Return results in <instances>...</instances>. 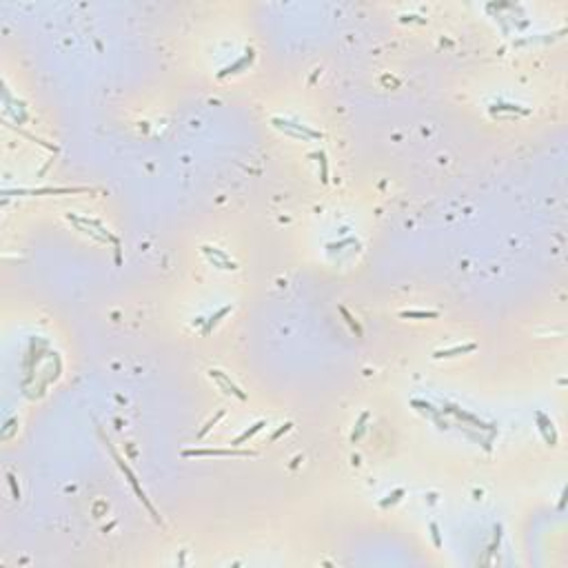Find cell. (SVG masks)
Here are the masks:
<instances>
[{
	"label": "cell",
	"mask_w": 568,
	"mask_h": 568,
	"mask_svg": "<svg viewBox=\"0 0 568 568\" xmlns=\"http://www.w3.org/2000/svg\"><path fill=\"white\" fill-rule=\"evenodd\" d=\"M311 158H315L318 162H320V166H322V182L326 184L329 182V162H326V153L324 151H315V153H311Z\"/></svg>",
	"instance_id": "obj_14"
},
{
	"label": "cell",
	"mask_w": 568,
	"mask_h": 568,
	"mask_svg": "<svg viewBox=\"0 0 568 568\" xmlns=\"http://www.w3.org/2000/svg\"><path fill=\"white\" fill-rule=\"evenodd\" d=\"M291 429H293V422H286V424H282V426H280V429H278V431H276V433H273V435H271V442H276V439H278L280 435H284V433H286V431H291Z\"/></svg>",
	"instance_id": "obj_20"
},
{
	"label": "cell",
	"mask_w": 568,
	"mask_h": 568,
	"mask_svg": "<svg viewBox=\"0 0 568 568\" xmlns=\"http://www.w3.org/2000/svg\"><path fill=\"white\" fill-rule=\"evenodd\" d=\"M502 111H506V113H522V116L529 113V109H524V107L509 104V102H495V104L491 107V113H502Z\"/></svg>",
	"instance_id": "obj_11"
},
{
	"label": "cell",
	"mask_w": 568,
	"mask_h": 568,
	"mask_svg": "<svg viewBox=\"0 0 568 568\" xmlns=\"http://www.w3.org/2000/svg\"><path fill=\"white\" fill-rule=\"evenodd\" d=\"M264 426H266V422H264V419H260V422H256V424L251 426V429H246L244 433H240V435H238V437H236V439H233V442H231V446H236V449H238V446H242V444L246 442V439H251L253 435H256V433H260V431H262Z\"/></svg>",
	"instance_id": "obj_10"
},
{
	"label": "cell",
	"mask_w": 568,
	"mask_h": 568,
	"mask_svg": "<svg viewBox=\"0 0 568 568\" xmlns=\"http://www.w3.org/2000/svg\"><path fill=\"white\" fill-rule=\"evenodd\" d=\"M7 479H9V486H11V495H13V499H20V489H18V484H16V477L11 475H7Z\"/></svg>",
	"instance_id": "obj_21"
},
{
	"label": "cell",
	"mask_w": 568,
	"mask_h": 568,
	"mask_svg": "<svg viewBox=\"0 0 568 568\" xmlns=\"http://www.w3.org/2000/svg\"><path fill=\"white\" fill-rule=\"evenodd\" d=\"M477 344H459V346H453V349H442V351H435L433 353V357L435 360H442V357H457V355H464V353H471L475 351Z\"/></svg>",
	"instance_id": "obj_7"
},
{
	"label": "cell",
	"mask_w": 568,
	"mask_h": 568,
	"mask_svg": "<svg viewBox=\"0 0 568 568\" xmlns=\"http://www.w3.org/2000/svg\"><path fill=\"white\" fill-rule=\"evenodd\" d=\"M271 124L276 127V129L284 131L286 136L298 138V140H322V133H320V131L311 129V127H306V124H300V122H296V120L271 118Z\"/></svg>",
	"instance_id": "obj_2"
},
{
	"label": "cell",
	"mask_w": 568,
	"mask_h": 568,
	"mask_svg": "<svg viewBox=\"0 0 568 568\" xmlns=\"http://www.w3.org/2000/svg\"><path fill=\"white\" fill-rule=\"evenodd\" d=\"M413 406H422V409H419V411H424L426 415H429V417H433V419H437V415H439V411L435 409V406H433V404H429V402H422V399H413Z\"/></svg>",
	"instance_id": "obj_18"
},
{
	"label": "cell",
	"mask_w": 568,
	"mask_h": 568,
	"mask_svg": "<svg viewBox=\"0 0 568 568\" xmlns=\"http://www.w3.org/2000/svg\"><path fill=\"white\" fill-rule=\"evenodd\" d=\"M251 60H253V49H246V53L240 60H236V62L233 65H229V67H224L222 71L218 73V78H226L229 76V73H238V71H242L246 65H251Z\"/></svg>",
	"instance_id": "obj_8"
},
{
	"label": "cell",
	"mask_w": 568,
	"mask_h": 568,
	"mask_svg": "<svg viewBox=\"0 0 568 568\" xmlns=\"http://www.w3.org/2000/svg\"><path fill=\"white\" fill-rule=\"evenodd\" d=\"M209 377H211V380H216V382L220 384V389H222V391L226 393V395H236V397L240 399V402H244V399H246V393H244V391H240V386H238L236 382H231V377H229V375H224V373L220 371V369H211V371H209Z\"/></svg>",
	"instance_id": "obj_4"
},
{
	"label": "cell",
	"mask_w": 568,
	"mask_h": 568,
	"mask_svg": "<svg viewBox=\"0 0 568 568\" xmlns=\"http://www.w3.org/2000/svg\"><path fill=\"white\" fill-rule=\"evenodd\" d=\"M431 537H433V544H435V549H442L444 542H442V535H439V526L435 522H431Z\"/></svg>",
	"instance_id": "obj_19"
},
{
	"label": "cell",
	"mask_w": 568,
	"mask_h": 568,
	"mask_svg": "<svg viewBox=\"0 0 568 568\" xmlns=\"http://www.w3.org/2000/svg\"><path fill=\"white\" fill-rule=\"evenodd\" d=\"M399 318H404V320H435V318H439V313L437 311H402Z\"/></svg>",
	"instance_id": "obj_12"
},
{
	"label": "cell",
	"mask_w": 568,
	"mask_h": 568,
	"mask_svg": "<svg viewBox=\"0 0 568 568\" xmlns=\"http://www.w3.org/2000/svg\"><path fill=\"white\" fill-rule=\"evenodd\" d=\"M82 191H89L85 186H76V189H20L16 193H27V196H60V193H82Z\"/></svg>",
	"instance_id": "obj_6"
},
{
	"label": "cell",
	"mask_w": 568,
	"mask_h": 568,
	"mask_svg": "<svg viewBox=\"0 0 568 568\" xmlns=\"http://www.w3.org/2000/svg\"><path fill=\"white\" fill-rule=\"evenodd\" d=\"M231 311H233V306H231V304H226V306H222V309H220V311L216 313V315H211L209 320H204V329H202L204 335H209V333H211V331L220 324V320H222L224 315H229Z\"/></svg>",
	"instance_id": "obj_9"
},
{
	"label": "cell",
	"mask_w": 568,
	"mask_h": 568,
	"mask_svg": "<svg viewBox=\"0 0 568 568\" xmlns=\"http://www.w3.org/2000/svg\"><path fill=\"white\" fill-rule=\"evenodd\" d=\"M402 497H404V489H395L393 493H389V495H386V497L382 499V502H380V509H389V506L397 504Z\"/></svg>",
	"instance_id": "obj_15"
},
{
	"label": "cell",
	"mask_w": 568,
	"mask_h": 568,
	"mask_svg": "<svg viewBox=\"0 0 568 568\" xmlns=\"http://www.w3.org/2000/svg\"><path fill=\"white\" fill-rule=\"evenodd\" d=\"M220 417H224V409H220V411L216 413V415H213V417L209 419V422H206V424L202 426V429H200V431H198V439H202V437L206 435V433H209V431L213 429V426H216V424H218V419H220Z\"/></svg>",
	"instance_id": "obj_16"
},
{
	"label": "cell",
	"mask_w": 568,
	"mask_h": 568,
	"mask_svg": "<svg viewBox=\"0 0 568 568\" xmlns=\"http://www.w3.org/2000/svg\"><path fill=\"white\" fill-rule=\"evenodd\" d=\"M366 419H369V413H362V415H360V419H357V424H355V431H353V435H351V442L355 444L360 437H362V433H364V429H366Z\"/></svg>",
	"instance_id": "obj_17"
},
{
	"label": "cell",
	"mask_w": 568,
	"mask_h": 568,
	"mask_svg": "<svg viewBox=\"0 0 568 568\" xmlns=\"http://www.w3.org/2000/svg\"><path fill=\"white\" fill-rule=\"evenodd\" d=\"M340 313H342V315H344V320H346V324H349V326H351V331H353V333H355V338H362V335H364V333H362V326H360V324H357V320H355V318H353V315H351V313H349V311H346V309H344V306H340Z\"/></svg>",
	"instance_id": "obj_13"
},
{
	"label": "cell",
	"mask_w": 568,
	"mask_h": 568,
	"mask_svg": "<svg viewBox=\"0 0 568 568\" xmlns=\"http://www.w3.org/2000/svg\"><path fill=\"white\" fill-rule=\"evenodd\" d=\"M182 457H256V451L242 449H186Z\"/></svg>",
	"instance_id": "obj_3"
},
{
	"label": "cell",
	"mask_w": 568,
	"mask_h": 568,
	"mask_svg": "<svg viewBox=\"0 0 568 568\" xmlns=\"http://www.w3.org/2000/svg\"><path fill=\"white\" fill-rule=\"evenodd\" d=\"M535 419H537V429H539V433H542L544 442L549 446H557V433H555V429H553L551 417L544 415L542 411H535Z\"/></svg>",
	"instance_id": "obj_5"
},
{
	"label": "cell",
	"mask_w": 568,
	"mask_h": 568,
	"mask_svg": "<svg viewBox=\"0 0 568 568\" xmlns=\"http://www.w3.org/2000/svg\"><path fill=\"white\" fill-rule=\"evenodd\" d=\"M102 439H104V444H107V449H109V453H111V457H113V459H116V464H118V469H120V471H122V473H124V477H127V479H129V484H131V489H133V491H136V495H138V499H140V502H142V504H144V509H146V511H149V513H151V517H153V522H156V524H162V517H160V515H158V511H156V509H153V506H151V502H149V497H146V493L142 491V486H140V482H138V477H136V473H133V471L129 469V464H127V462H124V457H122V455H120V453L116 451V446H113V444H111V442H109V439H107L104 435H102Z\"/></svg>",
	"instance_id": "obj_1"
}]
</instances>
